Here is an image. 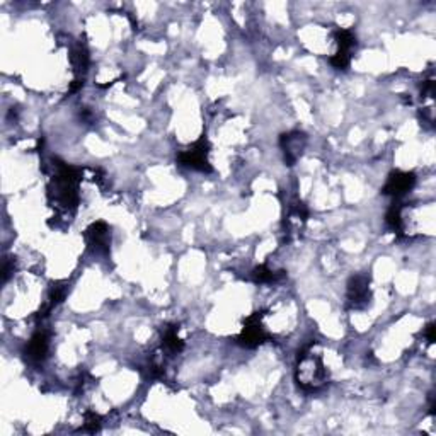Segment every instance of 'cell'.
I'll return each instance as SVG.
<instances>
[{
    "label": "cell",
    "instance_id": "obj_1",
    "mask_svg": "<svg viewBox=\"0 0 436 436\" xmlns=\"http://www.w3.org/2000/svg\"><path fill=\"white\" fill-rule=\"evenodd\" d=\"M312 346L313 344L307 346L301 354H299V366H297L299 385L304 390H309V392H316V390L322 389L329 380L328 370L322 365L320 358L312 353Z\"/></svg>",
    "mask_w": 436,
    "mask_h": 436
},
{
    "label": "cell",
    "instance_id": "obj_2",
    "mask_svg": "<svg viewBox=\"0 0 436 436\" xmlns=\"http://www.w3.org/2000/svg\"><path fill=\"white\" fill-rule=\"evenodd\" d=\"M208 152H210V145L205 137H201L193 147L179 154V162L187 169L199 170V173H210L211 166L208 161Z\"/></svg>",
    "mask_w": 436,
    "mask_h": 436
},
{
    "label": "cell",
    "instance_id": "obj_3",
    "mask_svg": "<svg viewBox=\"0 0 436 436\" xmlns=\"http://www.w3.org/2000/svg\"><path fill=\"white\" fill-rule=\"evenodd\" d=\"M348 305L351 309H365L372 299V292H370V280L368 276L356 275L349 280L348 283Z\"/></svg>",
    "mask_w": 436,
    "mask_h": 436
},
{
    "label": "cell",
    "instance_id": "obj_4",
    "mask_svg": "<svg viewBox=\"0 0 436 436\" xmlns=\"http://www.w3.org/2000/svg\"><path fill=\"white\" fill-rule=\"evenodd\" d=\"M354 42H356V39H354L351 31L341 30L336 32L337 51L332 55L331 63L337 68V70H346V68L349 67V63H351V53L354 48Z\"/></svg>",
    "mask_w": 436,
    "mask_h": 436
},
{
    "label": "cell",
    "instance_id": "obj_5",
    "mask_svg": "<svg viewBox=\"0 0 436 436\" xmlns=\"http://www.w3.org/2000/svg\"><path fill=\"white\" fill-rule=\"evenodd\" d=\"M268 340V334L264 331V328L261 325V316L259 313H254L247 319L246 325H244L242 332L239 336V343L246 348H256L261 343Z\"/></svg>",
    "mask_w": 436,
    "mask_h": 436
},
{
    "label": "cell",
    "instance_id": "obj_6",
    "mask_svg": "<svg viewBox=\"0 0 436 436\" xmlns=\"http://www.w3.org/2000/svg\"><path fill=\"white\" fill-rule=\"evenodd\" d=\"M416 185V176L413 173H394L387 179L384 193L394 198H402L406 193H409Z\"/></svg>",
    "mask_w": 436,
    "mask_h": 436
},
{
    "label": "cell",
    "instance_id": "obj_7",
    "mask_svg": "<svg viewBox=\"0 0 436 436\" xmlns=\"http://www.w3.org/2000/svg\"><path fill=\"white\" fill-rule=\"evenodd\" d=\"M87 240L97 252H108L109 244H111V232H109L108 223L99 220L94 222L87 229Z\"/></svg>",
    "mask_w": 436,
    "mask_h": 436
},
{
    "label": "cell",
    "instance_id": "obj_8",
    "mask_svg": "<svg viewBox=\"0 0 436 436\" xmlns=\"http://www.w3.org/2000/svg\"><path fill=\"white\" fill-rule=\"evenodd\" d=\"M48 349H50V336H48V332L44 331V329H39V331L32 334L31 341L27 343L26 354L31 361L39 363V361H43L44 358H46Z\"/></svg>",
    "mask_w": 436,
    "mask_h": 436
},
{
    "label": "cell",
    "instance_id": "obj_9",
    "mask_svg": "<svg viewBox=\"0 0 436 436\" xmlns=\"http://www.w3.org/2000/svg\"><path fill=\"white\" fill-rule=\"evenodd\" d=\"M305 145V137L300 132H292L287 135L281 137V149L285 152V158L288 161V164H293L300 156L301 149Z\"/></svg>",
    "mask_w": 436,
    "mask_h": 436
},
{
    "label": "cell",
    "instance_id": "obj_10",
    "mask_svg": "<svg viewBox=\"0 0 436 436\" xmlns=\"http://www.w3.org/2000/svg\"><path fill=\"white\" fill-rule=\"evenodd\" d=\"M162 348L169 354H177L185 348V341L179 337L176 325H169L164 329V336H162Z\"/></svg>",
    "mask_w": 436,
    "mask_h": 436
},
{
    "label": "cell",
    "instance_id": "obj_11",
    "mask_svg": "<svg viewBox=\"0 0 436 436\" xmlns=\"http://www.w3.org/2000/svg\"><path fill=\"white\" fill-rule=\"evenodd\" d=\"M85 430L87 431H97L101 428V418H99V414H96V413H87L85 414Z\"/></svg>",
    "mask_w": 436,
    "mask_h": 436
}]
</instances>
